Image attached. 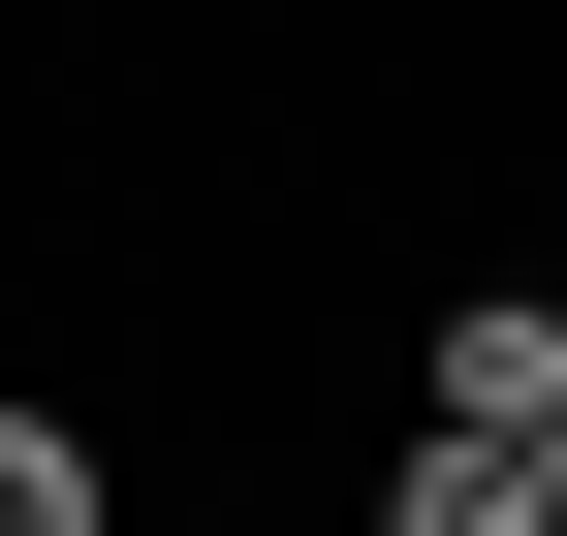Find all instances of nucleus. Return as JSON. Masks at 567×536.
<instances>
[{
	"label": "nucleus",
	"mask_w": 567,
	"mask_h": 536,
	"mask_svg": "<svg viewBox=\"0 0 567 536\" xmlns=\"http://www.w3.org/2000/svg\"><path fill=\"white\" fill-rule=\"evenodd\" d=\"M0 536H126V505H95V442H63V411H0Z\"/></svg>",
	"instance_id": "obj_3"
},
{
	"label": "nucleus",
	"mask_w": 567,
	"mask_h": 536,
	"mask_svg": "<svg viewBox=\"0 0 567 536\" xmlns=\"http://www.w3.org/2000/svg\"><path fill=\"white\" fill-rule=\"evenodd\" d=\"M379 536H567V474H536V442H410Z\"/></svg>",
	"instance_id": "obj_2"
},
{
	"label": "nucleus",
	"mask_w": 567,
	"mask_h": 536,
	"mask_svg": "<svg viewBox=\"0 0 567 536\" xmlns=\"http://www.w3.org/2000/svg\"><path fill=\"white\" fill-rule=\"evenodd\" d=\"M410 442H567V285H473L442 379H410Z\"/></svg>",
	"instance_id": "obj_1"
},
{
	"label": "nucleus",
	"mask_w": 567,
	"mask_h": 536,
	"mask_svg": "<svg viewBox=\"0 0 567 536\" xmlns=\"http://www.w3.org/2000/svg\"><path fill=\"white\" fill-rule=\"evenodd\" d=\"M536 474H567V442H536Z\"/></svg>",
	"instance_id": "obj_4"
}]
</instances>
